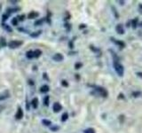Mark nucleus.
<instances>
[{
	"label": "nucleus",
	"mask_w": 142,
	"mask_h": 133,
	"mask_svg": "<svg viewBox=\"0 0 142 133\" xmlns=\"http://www.w3.org/2000/svg\"><path fill=\"white\" fill-rule=\"evenodd\" d=\"M113 66H114V68H115V72H116V74L118 75L119 76H124V67H123V65L119 63V61H114Z\"/></svg>",
	"instance_id": "nucleus-1"
},
{
	"label": "nucleus",
	"mask_w": 142,
	"mask_h": 133,
	"mask_svg": "<svg viewBox=\"0 0 142 133\" xmlns=\"http://www.w3.org/2000/svg\"><path fill=\"white\" fill-rule=\"evenodd\" d=\"M92 87H93V89H94V91H96L100 96L103 97V98H107V97L108 96V92L105 88L101 87V86H96V85L92 86Z\"/></svg>",
	"instance_id": "nucleus-2"
},
{
	"label": "nucleus",
	"mask_w": 142,
	"mask_h": 133,
	"mask_svg": "<svg viewBox=\"0 0 142 133\" xmlns=\"http://www.w3.org/2000/svg\"><path fill=\"white\" fill-rule=\"evenodd\" d=\"M23 44V42L22 41H17V40H13L10 41V42L7 44L9 48L11 49H16V48H19L20 46H21Z\"/></svg>",
	"instance_id": "nucleus-3"
},
{
	"label": "nucleus",
	"mask_w": 142,
	"mask_h": 133,
	"mask_svg": "<svg viewBox=\"0 0 142 133\" xmlns=\"http://www.w3.org/2000/svg\"><path fill=\"white\" fill-rule=\"evenodd\" d=\"M53 59L55 61H57V62H60V61H64V56H63L61 53H55L53 56Z\"/></svg>",
	"instance_id": "nucleus-4"
},
{
	"label": "nucleus",
	"mask_w": 142,
	"mask_h": 133,
	"mask_svg": "<svg viewBox=\"0 0 142 133\" xmlns=\"http://www.w3.org/2000/svg\"><path fill=\"white\" fill-rule=\"evenodd\" d=\"M53 109L54 113H59V112L62 109V106H61V105L60 104L59 102H55L53 106Z\"/></svg>",
	"instance_id": "nucleus-5"
},
{
	"label": "nucleus",
	"mask_w": 142,
	"mask_h": 133,
	"mask_svg": "<svg viewBox=\"0 0 142 133\" xmlns=\"http://www.w3.org/2000/svg\"><path fill=\"white\" fill-rule=\"evenodd\" d=\"M23 117V111H22L21 107H18L17 112L15 114V119L16 120H21Z\"/></svg>",
	"instance_id": "nucleus-6"
},
{
	"label": "nucleus",
	"mask_w": 142,
	"mask_h": 133,
	"mask_svg": "<svg viewBox=\"0 0 142 133\" xmlns=\"http://www.w3.org/2000/svg\"><path fill=\"white\" fill-rule=\"evenodd\" d=\"M115 31L120 35H124V28L122 24H117L116 27H115Z\"/></svg>",
	"instance_id": "nucleus-7"
},
{
	"label": "nucleus",
	"mask_w": 142,
	"mask_h": 133,
	"mask_svg": "<svg viewBox=\"0 0 142 133\" xmlns=\"http://www.w3.org/2000/svg\"><path fill=\"white\" fill-rule=\"evenodd\" d=\"M10 97V93L8 92L7 91H4V92L0 93V101H4L6 99H8Z\"/></svg>",
	"instance_id": "nucleus-8"
},
{
	"label": "nucleus",
	"mask_w": 142,
	"mask_h": 133,
	"mask_svg": "<svg viewBox=\"0 0 142 133\" xmlns=\"http://www.w3.org/2000/svg\"><path fill=\"white\" fill-rule=\"evenodd\" d=\"M39 16V14L37 12H30L29 14H28V19H29V20H33V19H36V18H38Z\"/></svg>",
	"instance_id": "nucleus-9"
},
{
	"label": "nucleus",
	"mask_w": 142,
	"mask_h": 133,
	"mask_svg": "<svg viewBox=\"0 0 142 133\" xmlns=\"http://www.w3.org/2000/svg\"><path fill=\"white\" fill-rule=\"evenodd\" d=\"M39 91H40L41 93H47L48 91H50V87L47 85V84H44V85L41 86V88H40Z\"/></svg>",
	"instance_id": "nucleus-10"
},
{
	"label": "nucleus",
	"mask_w": 142,
	"mask_h": 133,
	"mask_svg": "<svg viewBox=\"0 0 142 133\" xmlns=\"http://www.w3.org/2000/svg\"><path fill=\"white\" fill-rule=\"evenodd\" d=\"M38 103H39V100L37 98H34L31 101V106H32L34 109H37V106H38Z\"/></svg>",
	"instance_id": "nucleus-11"
},
{
	"label": "nucleus",
	"mask_w": 142,
	"mask_h": 133,
	"mask_svg": "<svg viewBox=\"0 0 142 133\" xmlns=\"http://www.w3.org/2000/svg\"><path fill=\"white\" fill-rule=\"evenodd\" d=\"M2 28H3V29H5V31H7V32H9V33L13 32L12 28H11L10 25H8V24H6V23H2Z\"/></svg>",
	"instance_id": "nucleus-12"
},
{
	"label": "nucleus",
	"mask_w": 142,
	"mask_h": 133,
	"mask_svg": "<svg viewBox=\"0 0 142 133\" xmlns=\"http://www.w3.org/2000/svg\"><path fill=\"white\" fill-rule=\"evenodd\" d=\"M111 40L113 41V42L115 43V44H117L118 46H120V47H124V46H125V44H124V42H123V41L115 40V38H113V37L111 38Z\"/></svg>",
	"instance_id": "nucleus-13"
},
{
	"label": "nucleus",
	"mask_w": 142,
	"mask_h": 133,
	"mask_svg": "<svg viewBox=\"0 0 142 133\" xmlns=\"http://www.w3.org/2000/svg\"><path fill=\"white\" fill-rule=\"evenodd\" d=\"M42 124L44 125V126L50 127V126H52V122L48 119H43L42 120Z\"/></svg>",
	"instance_id": "nucleus-14"
},
{
	"label": "nucleus",
	"mask_w": 142,
	"mask_h": 133,
	"mask_svg": "<svg viewBox=\"0 0 142 133\" xmlns=\"http://www.w3.org/2000/svg\"><path fill=\"white\" fill-rule=\"evenodd\" d=\"M26 58L29 59H31L34 58V52L33 51H29V52H26Z\"/></svg>",
	"instance_id": "nucleus-15"
},
{
	"label": "nucleus",
	"mask_w": 142,
	"mask_h": 133,
	"mask_svg": "<svg viewBox=\"0 0 142 133\" xmlns=\"http://www.w3.org/2000/svg\"><path fill=\"white\" fill-rule=\"evenodd\" d=\"M6 45H7V43H6L5 38L4 37H0V46H1V47H5Z\"/></svg>",
	"instance_id": "nucleus-16"
},
{
	"label": "nucleus",
	"mask_w": 142,
	"mask_h": 133,
	"mask_svg": "<svg viewBox=\"0 0 142 133\" xmlns=\"http://www.w3.org/2000/svg\"><path fill=\"white\" fill-rule=\"evenodd\" d=\"M44 20H45V19H44V18H40V19H38V20H37L35 21V26L43 25V23L44 22Z\"/></svg>",
	"instance_id": "nucleus-17"
},
{
	"label": "nucleus",
	"mask_w": 142,
	"mask_h": 133,
	"mask_svg": "<svg viewBox=\"0 0 142 133\" xmlns=\"http://www.w3.org/2000/svg\"><path fill=\"white\" fill-rule=\"evenodd\" d=\"M68 119V114L67 113V112H65V113H63L62 115H61V121L62 122V123H65Z\"/></svg>",
	"instance_id": "nucleus-18"
},
{
	"label": "nucleus",
	"mask_w": 142,
	"mask_h": 133,
	"mask_svg": "<svg viewBox=\"0 0 142 133\" xmlns=\"http://www.w3.org/2000/svg\"><path fill=\"white\" fill-rule=\"evenodd\" d=\"M41 34H42V31H41V30H37V31H36V32L30 33V34H29V35H30L31 37H33V38H34V37H38L39 35H41Z\"/></svg>",
	"instance_id": "nucleus-19"
},
{
	"label": "nucleus",
	"mask_w": 142,
	"mask_h": 133,
	"mask_svg": "<svg viewBox=\"0 0 142 133\" xmlns=\"http://www.w3.org/2000/svg\"><path fill=\"white\" fill-rule=\"evenodd\" d=\"M50 130L53 132H57L60 130V126L58 125H53V126H50Z\"/></svg>",
	"instance_id": "nucleus-20"
},
{
	"label": "nucleus",
	"mask_w": 142,
	"mask_h": 133,
	"mask_svg": "<svg viewBox=\"0 0 142 133\" xmlns=\"http://www.w3.org/2000/svg\"><path fill=\"white\" fill-rule=\"evenodd\" d=\"M33 52H34V58H39L41 56V54H42V52L39 49H37L33 51Z\"/></svg>",
	"instance_id": "nucleus-21"
},
{
	"label": "nucleus",
	"mask_w": 142,
	"mask_h": 133,
	"mask_svg": "<svg viewBox=\"0 0 142 133\" xmlns=\"http://www.w3.org/2000/svg\"><path fill=\"white\" fill-rule=\"evenodd\" d=\"M49 101H50V97L49 96H45L44 99V105L46 106H49Z\"/></svg>",
	"instance_id": "nucleus-22"
},
{
	"label": "nucleus",
	"mask_w": 142,
	"mask_h": 133,
	"mask_svg": "<svg viewBox=\"0 0 142 133\" xmlns=\"http://www.w3.org/2000/svg\"><path fill=\"white\" fill-rule=\"evenodd\" d=\"M19 23V20L17 17H14V18L12 19V25L14 26H17Z\"/></svg>",
	"instance_id": "nucleus-23"
},
{
	"label": "nucleus",
	"mask_w": 142,
	"mask_h": 133,
	"mask_svg": "<svg viewBox=\"0 0 142 133\" xmlns=\"http://www.w3.org/2000/svg\"><path fill=\"white\" fill-rule=\"evenodd\" d=\"M84 133H96V132H95V130L93 128H88L86 130H85Z\"/></svg>",
	"instance_id": "nucleus-24"
},
{
	"label": "nucleus",
	"mask_w": 142,
	"mask_h": 133,
	"mask_svg": "<svg viewBox=\"0 0 142 133\" xmlns=\"http://www.w3.org/2000/svg\"><path fill=\"white\" fill-rule=\"evenodd\" d=\"M82 67H83V63H81V62H76V64H75V68L76 69H80Z\"/></svg>",
	"instance_id": "nucleus-25"
},
{
	"label": "nucleus",
	"mask_w": 142,
	"mask_h": 133,
	"mask_svg": "<svg viewBox=\"0 0 142 133\" xmlns=\"http://www.w3.org/2000/svg\"><path fill=\"white\" fill-rule=\"evenodd\" d=\"M61 85L63 87H68V82H67L66 80H61Z\"/></svg>",
	"instance_id": "nucleus-26"
},
{
	"label": "nucleus",
	"mask_w": 142,
	"mask_h": 133,
	"mask_svg": "<svg viewBox=\"0 0 142 133\" xmlns=\"http://www.w3.org/2000/svg\"><path fill=\"white\" fill-rule=\"evenodd\" d=\"M17 18H18L19 21H23V20H25L26 16H25V15H24V14H21V15L18 16V17H17Z\"/></svg>",
	"instance_id": "nucleus-27"
},
{
	"label": "nucleus",
	"mask_w": 142,
	"mask_h": 133,
	"mask_svg": "<svg viewBox=\"0 0 142 133\" xmlns=\"http://www.w3.org/2000/svg\"><path fill=\"white\" fill-rule=\"evenodd\" d=\"M132 22V28H133V29H135V28L137 27V24H138V19L133 20Z\"/></svg>",
	"instance_id": "nucleus-28"
},
{
	"label": "nucleus",
	"mask_w": 142,
	"mask_h": 133,
	"mask_svg": "<svg viewBox=\"0 0 142 133\" xmlns=\"http://www.w3.org/2000/svg\"><path fill=\"white\" fill-rule=\"evenodd\" d=\"M140 95H141V92H140V91H135V92L132 93V96H133L134 98H137V97L140 96Z\"/></svg>",
	"instance_id": "nucleus-29"
},
{
	"label": "nucleus",
	"mask_w": 142,
	"mask_h": 133,
	"mask_svg": "<svg viewBox=\"0 0 142 133\" xmlns=\"http://www.w3.org/2000/svg\"><path fill=\"white\" fill-rule=\"evenodd\" d=\"M9 15L6 14H4L3 15H2V20H3V21H5V20H7V19H8Z\"/></svg>",
	"instance_id": "nucleus-30"
},
{
	"label": "nucleus",
	"mask_w": 142,
	"mask_h": 133,
	"mask_svg": "<svg viewBox=\"0 0 142 133\" xmlns=\"http://www.w3.org/2000/svg\"><path fill=\"white\" fill-rule=\"evenodd\" d=\"M18 31H20V32H22V33H28L27 29H23V28H18Z\"/></svg>",
	"instance_id": "nucleus-31"
},
{
	"label": "nucleus",
	"mask_w": 142,
	"mask_h": 133,
	"mask_svg": "<svg viewBox=\"0 0 142 133\" xmlns=\"http://www.w3.org/2000/svg\"><path fill=\"white\" fill-rule=\"evenodd\" d=\"M43 78H44V80L49 81V76H48V75L46 74V73H44V74H43Z\"/></svg>",
	"instance_id": "nucleus-32"
},
{
	"label": "nucleus",
	"mask_w": 142,
	"mask_h": 133,
	"mask_svg": "<svg viewBox=\"0 0 142 133\" xmlns=\"http://www.w3.org/2000/svg\"><path fill=\"white\" fill-rule=\"evenodd\" d=\"M112 10H113V13H114V14H115V18H118V14H117V13H116V10H115V8H114V7H112Z\"/></svg>",
	"instance_id": "nucleus-33"
},
{
	"label": "nucleus",
	"mask_w": 142,
	"mask_h": 133,
	"mask_svg": "<svg viewBox=\"0 0 142 133\" xmlns=\"http://www.w3.org/2000/svg\"><path fill=\"white\" fill-rule=\"evenodd\" d=\"M139 13L142 14V4H139Z\"/></svg>",
	"instance_id": "nucleus-34"
},
{
	"label": "nucleus",
	"mask_w": 142,
	"mask_h": 133,
	"mask_svg": "<svg viewBox=\"0 0 142 133\" xmlns=\"http://www.w3.org/2000/svg\"><path fill=\"white\" fill-rule=\"evenodd\" d=\"M85 28H86V25H85V24H81V25L79 26V29H85Z\"/></svg>",
	"instance_id": "nucleus-35"
},
{
	"label": "nucleus",
	"mask_w": 142,
	"mask_h": 133,
	"mask_svg": "<svg viewBox=\"0 0 142 133\" xmlns=\"http://www.w3.org/2000/svg\"><path fill=\"white\" fill-rule=\"evenodd\" d=\"M65 27H66L68 29H71V26H70V24H68V23H66V24H65Z\"/></svg>",
	"instance_id": "nucleus-36"
},
{
	"label": "nucleus",
	"mask_w": 142,
	"mask_h": 133,
	"mask_svg": "<svg viewBox=\"0 0 142 133\" xmlns=\"http://www.w3.org/2000/svg\"><path fill=\"white\" fill-rule=\"evenodd\" d=\"M10 3H11V4H14V5H15V4L18 3V1H17V0H11Z\"/></svg>",
	"instance_id": "nucleus-37"
},
{
	"label": "nucleus",
	"mask_w": 142,
	"mask_h": 133,
	"mask_svg": "<svg viewBox=\"0 0 142 133\" xmlns=\"http://www.w3.org/2000/svg\"><path fill=\"white\" fill-rule=\"evenodd\" d=\"M137 76H139V78H141V79H142V72H138L137 73Z\"/></svg>",
	"instance_id": "nucleus-38"
},
{
	"label": "nucleus",
	"mask_w": 142,
	"mask_h": 133,
	"mask_svg": "<svg viewBox=\"0 0 142 133\" xmlns=\"http://www.w3.org/2000/svg\"><path fill=\"white\" fill-rule=\"evenodd\" d=\"M29 83L30 84V85H34V81H32V80H29Z\"/></svg>",
	"instance_id": "nucleus-39"
},
{
	"label": "nucleus",
	"mask_w": 142,
	"mask_h": 133,
	"mask_svg": "<svg viewBox=\"0 0 142 133\" xmlns=\"http://www.w3.org/2000/svg\"><path fill=\"white\" fill-rule=\"evenodd\" d=\"M118 99H124V94H123V93H120V94H119Z\"/></svg>",
	"instance_id": "nucleus-40"
},
{
	"label": "nucleus",
	"mask_w": 142,
	"mask_h": 133,
	"mask_svg": "<svg viewBox=\"0 0 142 133\" xmlns=\"http://www.w3.org/2000/svg\"><path fill=\"white\" fill-rule=\"evenodd\" d=\"M69 47L71 48V49L74 47V46H73V42H69Z\"/></svg>",
	"instance_id": "nucleus-41"
},
{
	"label": "nucleus",
	"mask_w": 142,
	"mask_h": 133,
	"mask_svg": "<svg viewBox=\"0 0 142 133\" xmlns=\"http://www.w3.org/2000/svg\"><path fill=\"white\" fill-rule=\"evenodd\" d=\"M4 108H5V107H4L3 106H1V105H0V112H2V111H3V110H4Z\"/></svg>",
	"instance_id": "nucleus-42"
},
{
	"label": "nucleus",
	"mask_w": 142,
	"mask_h": 133,
	"mask_svg": "<svg viewBox=\"0 0 142 133\" xmlns=\"http://www.w3.org/2000/svg\"><path fill=\"white\" fill-rule=\"evenodd\" d=\"M118 2L120 3V5H124V1H118Z\"/></svg>",
	"instance_id": "nucleus-43"
},
{
	"label": "nucleus",
	"mask_w": 142,
	"mask_h": 133,
	"mask_svg": "<svg viewBox=\"0 0 142 133\" xmlns=\"http://www.w3.org/2000/svg\"><path fill=\"white\" fill-rule=\"evenodd\" d=\"M0 48H1V46H0Z\"/></svg>",
	"instance_id": "nucleus-44"
}]
</instances>
